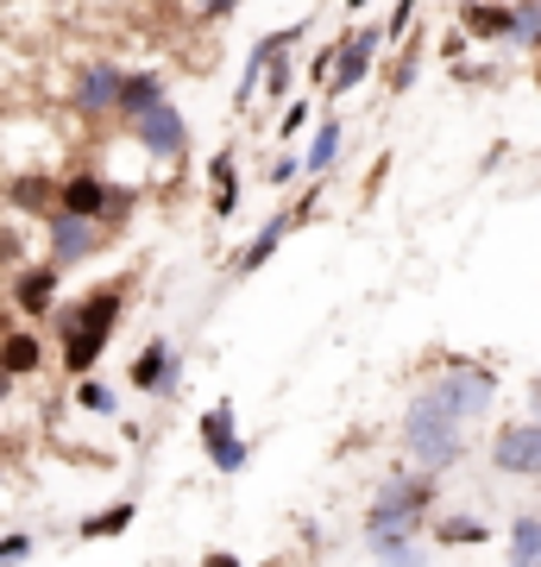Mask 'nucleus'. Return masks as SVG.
<instances>
[{"mask_svg": "<svg viewBox=\"0 0 541 567\" xmlns=\"http://www.w3.org/2000/svg\"><path fill=\"white\" fill-rule=\"evenodd\" d=\"M126 297H133V278H107L95 290H82L70 303L51 309V328H58V365L70 379H89L114 341V328L126 322Z\"/></svg>", "mask_w": 541, "mask_h": 567, "instance_id": "obj_1", "label": "nucleus"}, {"mask_svg": "<svg viewBox=\"0 0 541 567\" xmlns=\"http://www.w3.org/2000/svg\"><path fill=\"white\" fill-rule=\"evenodd\" d=\"M435 505H441V473H422V466L397 461L378 480V492H372V505H365V517H360L365 548L422 536V529H428V517H435Z\"/></svg>", "mask_w": 541, "mask_h": 567, "instance_id": "obj_2", "label": "nucleus"}, {"mask_svg": "<svg viewBox=\"0 0 541 567\" xmlns=\"http://www.w3.org/2000/svg\"><path fill=\"white\" fill-rule=\"evenodd\" d=\"M422 372H435L428 385H422V398L435 410H447L454 423H479L485 410L498 404V360H472V353H435V360H422Z\"/></svg>", "mask_w": 541, "mask_h": 567, "instance_id": "obj_3", "label": "nucleus"}, {"mask_svg": "<svg viewBox=\"0 0 541 567\" xmlns=\"http://www.w3.org/2000/svg\"><path fill=\"white\" fill-rule=\"evenodd\" d=\"M397 447L409 454V466H422V473H454V466L466 461V423H454L447 410H435L416 391L397 416Z\"/></svg>", "mask_w": 541, "mask_h": 567, "instance_id": "obj_4", "label": "nucleus"}, {"mask_svg": "<svg viewBox=\"0 0 541 567\" xmlns=\"http://www.w3.org/2000/svg\"><path fill=\"white\" fill-rule=\"evenodd\" d=\"M58 208L63 215H82V221H101L107 234H114V227L133 221L139 196L121 189V183H107L101 171H70V177H58Z\"/></svg>", "mask_w": 541, "mask_h": 567, "instance_id": "obj_5", "label": "nucleus"}, {"mask_svg": "<svg viewBox=\"0 0 541 567\" xmlns=\"http://www.w3.org/2000/svg\"><path fill=\"white\" fill-rule=\"evenodd\" d=\"M315 208H321V183L309 177V189H302L296 203L278 208V215H264V221L252 227V240H246L240 252H233V278H252V271H264V265H271V259L283 252V240H290L296 227L315 221Z\"/></svg>", "mask_w": 541, "mask_h": 567, "instance_id": "obj_6", "label": "nucleus"}, {"mask_svg": "<svg viewBox=\"0 0 541 567\" xmlns=\"http://www.w3.org/2000/svg\"><path fill=\"white\" fill-rule=\"evenodd\" d=\"M196 442L201 454H208V466L221 473V480H233V473H246V461H252V442L240 435V410H233V398H215V404L196 416Z\"/></svg>", "mask_w": 541, "mask_h": 567, "instance_id": "obj_7", "label": "nucleus"}, {"mask_svg": "<svg viewBox=\"0 0 541 567\" xmlns=\"http://www.w3.org/2000/svg\"><path fill=\"white\" fill-rule=\"evenodd\" d=\"M384 58V25H353V32H341V58H334V76H327V102H353L365 82H372V70H378Z\"/></svg>", "mask_w": 541, "mask_h": 567, "instance_id": "obj_8", "label": "nucleus"}, {"mask_svg": "<svg viewBox=\"0 0 541 567\" xmlns=\"http://www.w3.org/2000/svg\"><path fill=\"white\" fill-rule=\"evenodd\" d=\"M491 473H503V480H541V423L535 416H503L491 429Z\"/></svg>", "mask_w": 541, "mask_h": 567, "instance_id": "obj_9", "label": "nucleus"}, {"mask_svg": "<svg viewBox=\"0 0 541 567\" xmlns=\"http://www.w3.org/2000/svg\"><path fill=\"white\" fill-rule=\"evenodd\" d=\"M126 133H133V145H139L145 158L158 164H183L189 158V121H183V107L164 95L158 107H145L139 121H126Z\"/></svg>", "mask_w": 541, "mask_h": 567, "instance_id": "obj_10", "label": "nucleus"}, {"mask_svg": "<svg viewBox=\"0 0 541 567\" xmlns=\"http://www.w3.org/2000/svg\"><path fill=\"white\" fill-rule=\"evenodd\" d=\"M101 246H107V227H101V221H82V215H63V208L44 215V259L58 265V271L89 265Z\"/></svg>", "mask_w": 541, "mask_h": 567, "instance_id": "obj_11", "label": "nucleus"}, {"mask_svg": "<svg viewBox=\"0 0 541 567\" xmlns=\"http://www.w3.org/2000/svg\"><path fill=\"white\" fill-rule=\"evenodd\" d=\"M121 76H126V70L114 58H89L76 70V82H70V114H82V121H114Z\"/></svg>", "mask_w": 541, "mask_h": 567, "instance_id": "obj_12", "label": "nucleus"}, {"mask_svg": "<svg viewBox=\"0 0 541 567\" xmlns=\"http://www.w3.org/2000/svg\"><path fill=\"white\" fill-rule=\"evenodd\" d=\"M7 303H13V316H25V322H44V316L63 303V271L51 259H25L20 271H13Z\"/></svg>", "mask_w": 541, "mask_h": 567, "instance_id": "obj_13", "label": "nucleus"}, {"mask_svg": "<svg viewBox=\"0 0 541 567\" xmlns=\"http://www.w3.org/2000/svg\"><path fill=\"white\" fill-rule=\"evenodd\" d=\"M309 39V25H271L264 39H252L246 44V63H240V82H233V114H252L259 107V89H264V70H271V51L278 44H302Z\"/></svg>", "mask_w": 541, "mask_h": 567, "instance_id": "obj_14", "label": "nucleus"}, {"mask_svg": "<svg viewBox=\"0 0 541 567\" xmlns=\"http://www.w3.org/2000/svg\"><path fill=\"white\" fill-rule=\"evenodd\" d=\"M177 379H183V353L170 341H145L133 353V365H126V385L139 391V398H170Z\"/></svg>", "mask_w": 541, "mask_h": 567, "instance_id": "obj_15", "label": "nucleus"}, {"mask_svg": "<svg viewBox=\"0 0 541 567\" xmlns=\"http://www.w3.org/2000/svg\"><path fill=\"white\" fill-rule=\"evenodd\" d=\"M510 20H517V7L510 0H454V25H460L472 44H510Z\"/></svg>", "mask_w": 541, "mask_h": 567, "instance_id": "obj_16", "label": "nucleus"}, {"mask_svg": "<svg viewBox=\"0 0 541 567\" xmlns=\"http://www.w3.org/2000/svg\"><path fill=\"white\" fill-rule=\"evenodd\" d=\"M346 158V121L341 114H315V126H309V145H302V177H327V171H341Z\"/></svg>", "mask_w": 541, "mask_h": 567, "instance_id": "obj_17", "label": "nucleus"}, {"mask_svg": "<svg viewBox=\"0 0 541 567\" xmlns=\"http://www.w3.org/2000/svg\"><path fill=\"white\" fill-rule=\"evenodd\" d=\"M246 203V183H240V158H233V145H221L215 158H208V215L215 221H233Z\"/></svg>", "mask_w": 541, "mask_h": 567, "instance_id": "obj_18", "label": "nucleus"}, {"mask_svg": "<svg viewBox=\"0 0 541 567\" xmlns=\"http://www.w3.org/2000/svg\"><path fill=\"white\" fill-rule=\"evenodd\" d=\"M0 203L13 208V215H25V221H44L58 208V177L51 171H20V177H7Z\"/></svg>", "mask_w": 541, "mask_h": 567, "instance_id": "obj_19", "label": "nucleus"}, {"mask_svg": "<svg viewBox=\"0 0 541 567\" xmlns=\"http://www.w3.org/2000/svg\"><path fill=\"white\" fill-rule=\"evenodd\" d=\"M44 365H51V353H44V341L32 334V328H7L0 334V372L20 385V379H39Z\"/></svg>", "mask_w": 541, "mask_h": 567, "instance_id": "obj_20", "label": "nucleus"}, {"mask_svg": "<svg viewBox=\"0 0 541 567\" xmlns=\"http://www.w3.org/2000/svg\"><path fill=\"white\" fill-rule=\"evenodd\" d=\"M164 95H170V82H164V70H126L121 76V102H114V121H139L145 107H158Z\"/></svg>", "mask_w": 541, "mask_h": 567, "instance_id": "obj_21", "label": "nucleus"}, {"mask_svg": "<svg viewBox=\"0 0 541 567\" xmlns=\"http://www.w3.org/2000/svg\"><path fill=\"white\" fill-rule=\"evenodd\" d=\"M428 529H435V543L441 548H485L491 543V524H485L479 511H435Z\"/></svg>", "mask_w": 541, "mask_h": 567, "instance_id": "obj_22", "label": "nucleus"}, {"mask_svg": "<svg viewBox=\"0 0 541 567\" xmlns=\"http://www.w3.org/2000/svg\"><path fill=\"white\" fill-rule=\"evenodd\" d=\"M139 524V498H114V505L89 511L76 524V543H114V536H126V529Z\"/></svg>", "mask_w": 541, "mask_h": 567, "instance_id": "obj_23", "label": "nucleus"}, {"mask_svg": "<svg viewBox=\"0 0 541 567\" xmlns=\"http://www.w3.org/2000/svg\"><path fill=\"white\" fill-rule=\"evenodd\" d=\"M422 63H428V32H409V39L397 44V51H391V70H384V89H391V95H409V89H416V76H422Z\"/></svg>", "mask_w": 541, "mask_h": 567, "instance_id": "obj_24", "label": "nucleus"}, {"mask_svg": "<svg viewBox=\"0 0 541 567\" xmlns=\"http://www.w3.org/2000/svg\"><path fill=\"white\" fill-rule=\"evenodd\" d=\"M503 567H541V511H517V517H510Z\"/></svg>", "mask_w": 541, "mask_h": 567, "instance_id": "obj_25", "label": "nucleus"}, {"mask_svg": "<svg viewBox=\"0 0 541 567\" xmlns=\"http://www.w3.org/2000/svg\"><path fill=\"white\" fill-rule=\"evenodd\" d=\"M296 51L302 44H278V51H271V70H264V89H259V102H290V95H296Z\"/></svg>", "mask_w": 541, "mask_h": 567, "instance_id": "obj_26", "label": "nucleus"}, {"mask_svg": "<svg viewBox=\"0 0 541 567\" xmlns=\"http://www.w3.org/2000/svg\"><path fill=\"white\" fill-rule=\"evenodd\" d=\"M517 20H510V51H541V0H510Z\"/></svg>", "mask_w": 541, "mask_h": 567, "instance_id": "obj_27", "label": "nucleus"}, {"mask_svg": "<svg viewBox=\"0 0 541 567\" xmlns=\"http://www.w3.org/2000/svg\"><path fill=\"white\" fill-rule=\"evenodd\" d=\"M309 126H315V102H309V95H290V102L278 107V145H296Z\"/></svg>", "mask_w": 541, "mask_h": 567, "instance_id": "obj_28", "label": "nucleus"}, {"mask_svg": "<svg viewBox=\"0 0 541 567\" xmlns=\"http://www.w3.org/2000/svg\"><path fill=\"white\" fill-rule=\"evenodd\" d=\"M372 561L378 567H428V548H422V536H403V543H378Z\"/></svg>", "mask_w": 541, "mask_h": 567, "instance_id": "obj_29", "label": "nucleus"}, {"mask_svg": "<svg viewBox=\"0 0 541 567\" xmlns=\"http://www.w3.org/2000/svg\"><path fill=\"white\" fill-rule=\"evenodd\" d=\"M76 410H89V416H114V385L107 379H76Z\"/></svg>", "mask_w": 541, "mask_h": 567, "instance_id": "obj_30", "label": "nucleus"}, {"mask_svg": "<svg viewBox=\"0 0 541 567\" xmlns=\"http://www.w3.org/2000/svg\"><path fill=\"white\" fill-rule=\"evenodd\" d=\"M416 7H422V0H391V13H384V44H403V39H409V32H416Z\"/></svg>", "mask_w": 541, "mask_h": 567, "instance_id": "obj_31", "label": "nucleus"}, {"mask_svg": "<svg viewBox=\"0 0 541 567\" xmlns=\"http://www.w3.org/2000/svg\"><path fill=\"white\" fill-rule=\"evenodd\" d=\"M334 58H341V39H327V44H315V51H309V63H302V70H309V89H327Z\"/></svg>", "mask_w": 541, "mask_h": 567, "instance_id": "obj_32", "label": "nucleus"}, {"mask_svg": "<svg viewBox=\"0 0 541 567\" xmlns=\"http://www.w3.org/2000/svg\"><path fill=\"white\" fill-rule=\"evenodd\" d=\"M296 177H302V152H290V145H283L278 158L264 164V183H278V189H290Z\"/></svg>", "mask_w": 541, "mask_h": 567, "instance_id": "obj_33", "label": "nucleus"}, {"mask_svg": "<svg viewBox=\"0 0 541 567\" xmlns=\"http://www.w3.org/2000/svg\"><path fill=\"white\" fill-rule=\"evenodd\" d=\"M32 548H39V536H32V529H7V536H0V567H20Z\"/></svg>", "mask_w": 541, "mask_h": 567, "instance_id": "obj_34", "label": "nucleus"}, {"mask_svg": "<svg viewBox=\"0 0 541 567\" xmlns=\"http://www.w3.org/2000/svg\"><path fill=\"white\" fill-rule=\"evenodd\" d=\"M435 51H441V58H447V63H466V51H472V39H466L460 25H447L441 39H435Z\"/></svg>", "mask_w": 541, "mask_h": 567, "instance_id": "obj_35", "label": "nucleus"}, {"mask_svg": "<svg viewBox=\"0 0 541 567\" xmlns=\"http://www.w3.org/2000/svg\"><path fill=\"white\" fill-rule=\"evenodd\" d=\"M246 0H196V20H208V25H221V20H233Z\"/></svg>", "mask_w": 541, "mask_h": 567, "instance_id": "obj_36", "label": "nucleus"}, {"mask_svg": "<svg viewBox=\"0 0 541 567\" xmlns=\"http://www.w3.org/2000/svg\"><path fill=\"white\" fill-rule=\"evenodd\" d=\"M196 567H246L240 555H233V548H208V555H201Z\"/></svg>", "mask_w": 541, "mask_h": 567, "instance_id": "obj_37", "label": "nucleus"}, {"mask_svg": "<svg viewBox=\"0 0 541 567\" xmlns=\"http://www.w3.org/2000/svg\"><path fill=\"white\" fill-rule=\"evenodd\" d=\"M20 252H25V246H20V240H13V234H0V265H25V259H20Z\"/></svg>", "mask_w": 541, "mask_h": 567, "instance_id": "obj_38", "label": "nucleus"}, {"mask_svg": "<svg viewBox=\"0 0 541 567\" xmlns=\"http://www.w3.org/2000/svg\"><path fill=\"white\" fill-rule=\"evenodd\" d=\"M522 398H529V416H535V423H541V372H535V379H529V385H522Z\"/></svg>", "mask_w": 541, "mask_h": 567, "instance_id": "obj_39", "label": "nucleus"}, {"mask_svg": "<svg viewBox=\"0 0 541 567\" xmlns=\"http://www.w3.org/2000/svg\"><path fill=\"white\" fill-rule=\"evenodd\" d=\"M13 404V379H7V372H0V410Z\"/></svg>", "mask_w": 541, "mask_h": 567, "instance_id": "obj_40", "label": "nucleus"}, {"mask_svg": "<svg viewBox=\"0 0 541 567\" xmlns=\"http://www.w3.org/2000/svg\"><path fill=\"white\" fill-rule=\"evenodd\" d=\"M365 7H372V0H346V13H365Z\"/></svg>", "mask_w": 541, "mask_h": 567, "instance_id": "obj_41", "label": "nucleus"}, {"mask_svg": "<svg viewBox=\"0 0 541 567\" xmlns=\"http://www.w3.org/2000/svg\"><path fill=\"white\" fill-rule=\"evenodd\" d=\"M0 486H7V466H0Z\"/></svg>", "mask_w": 541, "mask_h": 567, "instance_id": "obj_42", "label": "nucleus"}]
</instances>
